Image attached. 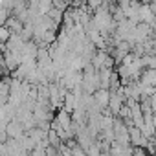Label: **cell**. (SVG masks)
Returning a JSON list of instances; mask_svg holds the SVG:
<instances>
[{
  "label": "cell",
  "mask_w": 156,
  "mask_h": 156,
  "mask_svg": "<svg viewBox=\"0 0 156 156\" xmlns=\"http://www.w3.org/2000/svg\"><path fill=\"white\" fill-rule=\"evenodd\" d=\"M108 99H110V92L105 88V90H99L98 94H96V101H98V105H103V107H107L108 105Z\"/></svg>",
  "instance_id": "6da1fadb"
},
{
  "label": "cell",
  "mask_w": 156,
  "mask_h": 156,
  "mask_svg": "<svg viewBox=\"0 0 156 156\" xmlns=\"http://www.w3.org/2000/svg\"><path fill=\"white\" fill-rule=\"evenodd\" d=\"M8 37H9V31L6 28H0V41H8Z\"/></svg>",
  "instance_id": "7a4b0ae2"
},
{
  "label": "cell",
  "mask_w": 156,
  "mask_h": 156,
  "mask_svg": "<svg viewBox=\"0 0 156 156\" xmlns=\"http://www.w3.org/2000/svg\"><path fill=\"white\" fill-rule=\"evenodd\" d=\"M141 2H145V0H141Z\"/></svg>",
  "instance_id": "3957f363"
},
{
  "label": "cell",
  "mask_w": 156,
  "mask_h": 156,
  "mask_svg": "<svg viewBox=\"0 0 156 156\" xmlns=\"http://www.w3.org/2000/svg\"><path fill=\"white\" fill-rule=\"evenodd\" d=\"M154 53H156V51H154Z\"/></svg>",
  "instance_id": "277c9868"
}]
</instances>
